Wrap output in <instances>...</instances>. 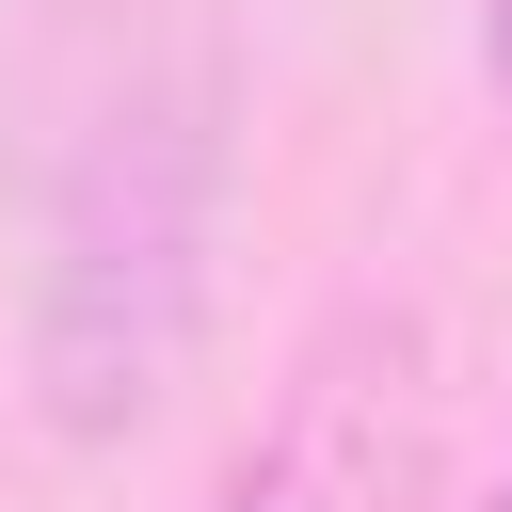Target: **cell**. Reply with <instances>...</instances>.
Masks as SVG:
<instances>
[{
    "mask_svg": "<svg viewBox=\"0 0 512 512\" xmlns=\"http://www.w3.org/2000/svg\"><path fill=\"white\" fill-rule=\"evenodd\" d=\"M384 480H400V416L320 352V368L288 384V416L224 464V496H208V512H384Z\"/></svg>",
    "mask_w": 512,
    "mask_h": 512,
    "instance_id": "cell-2",
    "label": "cell"
},
{
    "mask_svg": "<svg viewBox=\"0 0 512 512\" xmlns=\"http://www.w3.org/2000/svg\"><path fill=\"white\" fill-rule=\"evenodd\" d=\"M480 80H496V112H512V0H480Z\"/></svg>",
    "mask_w": 512,
    "mask_h": 512,
    "instance_id": "cell-3",
    "label": "cell"
},
{
    "mask_svg": "<svg viewBox=\"0 0 512 512\" xmlns=\"http://www.w3.org/2000/svg\"><path fill=\"white\" fill-rule=\"evenodd\" d=\"M240 80L224 32L144 48L48 160L32 272H16V400L48 448H128L176 416L224 288V176H240Z\"/></svg>",
    "mask_w": 512,
    "mask_h": 512,
    "instance_id": "cell-1",
    "label": "cell"
},
{
    "mask_svg": "<svg viewBox=\"0 0 512 512\" xmlns=\"http://www.w3.org/2000/svg\"><path fill=\"white\" fill-rule=\"evenodd\" d=\"M480 512H512V480H496V496H480Z\"/></svg>",
    "mask_w": 512,
    "mask_h": 512,
    "instance_id": "cell-4",
    "label": "cell"
}]
</instances>
